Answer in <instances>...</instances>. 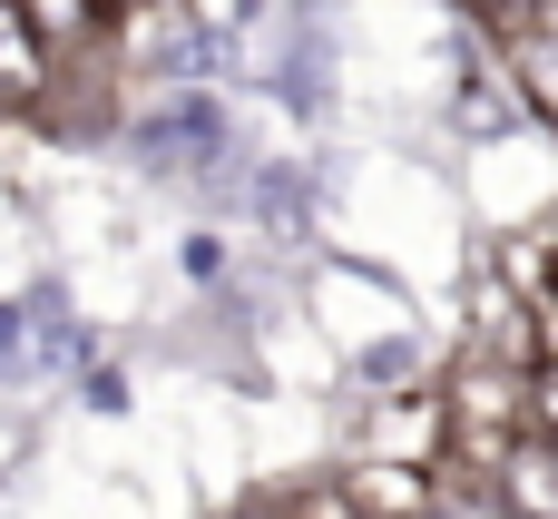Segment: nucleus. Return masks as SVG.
Listing matches in <instances>:
<instances>
[{"instance_id":"1","label":"nucleus","mask_w":558,"mask_h":519,"mask_svg":"<svg viewBox=\"0 0 558 519\" xmlns=\"http://www.w3.org/2000/svg\"><path fill=\"white\" fill-rule=\"evenodd\" d=\"M343 491L363 519H432V471H412V461H363Z\"/></svg>"},{"instance_id":"2","label":"nucleus","mask_w":558,"mask_h":519,"mask_svg":"<svg viewBox=\"0 0 558 519\" xmlns=\"http://www.w3.org/2000/svg\"><path fill=\"white\" fill-rule=\"evenodd\" d=\"M510 69H520L530 108L558 118V0H549V10H530V20H510Z\"/></svg>"},{"instance_id":"3","label":"nucleus","mask_w":558,"mask_h":519,"mask_svg":"<svg viewBox=\"0 0 558 519\" xmlns=\"http://www.w3.org/2000/svg\"><path fill=\"white\" fill-rule=\"evenodd\" d=\"M39 79H49V49H39V39H29V20L0 0V98H29Z\"/></svg>"},{"instance_id":"4","label":"nucleus","mask_w":558,"mask_h":519,"mask_svg":"<svg viewBox=\"0 0 558 519\" xmlns=\"http://www.w3.org/2000/svg\"><path fill=\"white\" fill-rule=\"evenodd\" d=\"M10 10L29 20V39H39V49H59V39H78V29H88V0H10Z\"/></svg>"},{"instance_id":"5","label":"nucleus","mask_w":558,"mask_h":519,"mask_svg":"<svg viewBox=\"0 0 558 519\" xmlns=\"http://www.w3.org/2000/svg\"><path fill=\"white\" fill-rule=\"evenodd\" d=\"M275 519H363V510H353V491H343V481H314L304 500H284Z\"/></svg>"},{"instance_id":"6","label":"nucleus","mask_w":558,"mask_h":519,"mask_svg":"<svg viewBox=\"0 0 558 519\" xmlns=\"http://www.w3.org/2000/svg\"><path fill=\"white\" fill-rule=\"evenodd\" d=\"M530 432L558 442V363H530Z\"/></svg>"},{"instance_id":"7","label":"nucleus","mask_w":558,"mask_h":519,"mask_svg":"<svg viewBox=\"0 0 558 519\" xmlns=\"http://www.w3.org/2000/svg\"><path fill=\"white\" fill-rule=\"evenodd\" d=\"M530 10H549V0H500V20H530Z\"/></svg>"},{"instance_id":"8","label":"nucleus","mask_w":558,"mask_h":519,"mask_svg":"<svg viewBox=\"0 0 558 519\" xmlns=\"http://www.w3.org/2000/svg\"><path fill=\"white\" fill-rule=\"evenodd\" d=\"M549 285H558V255H549Z\"/></svg>"},{"instance_id":"9","label":"nucleus","mask_w":558,"mask_h":519,"mask_svg":"<svg viewBox=\"0 0 558 519\" xmlns=\"http://www.w3.org/2000/svg\"><path fill=\"white\" fill-rule=\"evenodd\" d=\"M265 519H275V510H265Z\"/></svg>"}]
</instances>
